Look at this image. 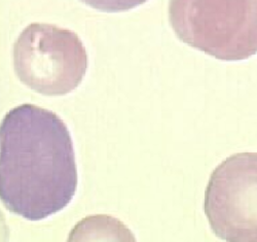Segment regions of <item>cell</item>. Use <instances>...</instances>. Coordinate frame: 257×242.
<instances>
[{"mask_svg": "<svg viewBox=\"0 0 257 242\" xmlns=\"http://www.w3.org/2000/svg\"><path fill=\"white\" fill-rule=\"evenodd\" d=\"M78 184L70 132L59 116L21 104L0 128V197L11 212L32 222L63 210Z\"/></svg>", "mask_w": 257, "mask_h": 242, "instance_id": "1", "label": "cell"}, {"mask_svg": "<svg viewBox=\"0 0 257 242\" xmlns=\"http://www.w3.org/2000/svg\"><path fill=\"white\" fill-rule=\"evenodd\" d=\"M14 69L29 89L44 96H65L81 84L89 58L78 35L48 23H32L17 38Z\"/></svg>", "mask_w": 257, "mask_h": 242, "instance_id": "3", "label": "cell"}, {"mask_svg": "<svg viewBox=\"0 0 257 242\" xmlns=\"http://www.w3.org/2000/svg\"><path fill=\"white\" fill-rule=\"evenodd\" d=\"M204 211L216 237L257 241V152H237L210 175Z\"/></svg>", "mask_w": 257, "mask_h": 242, "instance_id": "4", "label": "cell"}, {"mask_svg": "<svg viewBox=\"0 0 257 242\" xmlns=\"http://www.w3.org/2000/svg\"><path fill=\"white\" fill-rule=\"evenodd\" d=\"M168 14L182 42L217 60L257 54V0H170Z\"/></svg>", "mask_w": 257, "mask_h": 242, "instance_id": "2", "label": "cell"}, {"mask_svg": "<svg viewBox=\"0 0 257 242\" xmlns=\"http://www.w3.org/2000/svg\"><path fill=\"white\" fill-rule=\"evenodd\" d=\"M90 8L103 13H122L136 9L149 0H80Z\"/></svg>", "mask_w": 257, "mask_h": 242, "instance_id": "5", "label": "cell"}]
</instances>
